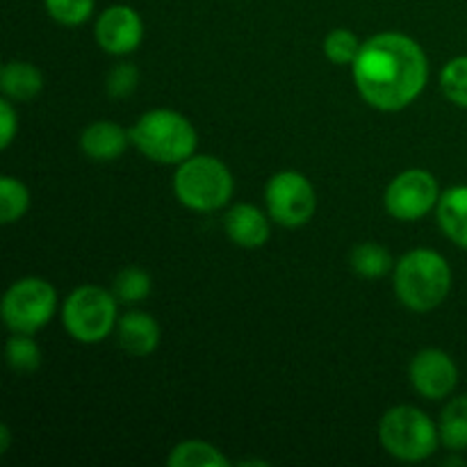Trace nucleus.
Returning <instances> with one entry per match:
<instances>
[{"label":"nucleus","mask_w":467,"mask_h":467,"mask_svg":"<svg viewBox=\"0 0 467 467\" xmlns=\"http://www.w3.org/2000/svg\"><path fill=\"white\" fill-rule=\"evenodd\" d=\"M429 62L422 46L400 32H383L360 46L354 62L358 94L383 112L404 109L424 91Z\"/></svg>","instance_id":"nucleus-1"},{"label":"nucleus","mask_w":467,"mask_h":467,"mask_svg":"<svg viewBox=\"0 0 467 467\" xmlns=\"http://www.w3.org/2000/svg\"><path fill=\"white\" fill-rule=\"evenodd\" d=\"M451 269L441 254L431 249H413L395 265V295L415 313L438 308L450 295Z\"/></svg>","instance_id":"nucleus-2"},{"label":"nucleus","mask_w":467,"mask_h":467,"mask_svg":"<svg viewBox=\"0 0 467 467\" xmlns=\"http://www.w3.org/2000/svg\"><path fill=\"white\" fill-rule=\"evenodd\" d=\"M132 144L160 164H181L196 150V130L190 119L173 109H150L130 128Z\"/></svg>","instance_id":"nucleus-3"},{"label":"nucleus","mask_w":467,"mask_h":467,"mask_svg":"<svg viewBox=\"0 0 467 467\" xmlns=\"http://www.w3.org/2000/svg\"><path fill=\"white\" fill-rule=\"evenodd\" d=\"M173 192L185 208L213 213L231 201L233 176L222 160L213 155H192L178 164Z\"/></svg>","instance_id":"nucleus-4"},{"label":"nucleus","mask_w":467,"mask_h":467,"mask_svg":"<svg viewBox=\"0 0 467 467\" xmlns=\"http://www.w3.org/2000/svg\"><path fill=\"white\" fill-rule=\"evenodd\" d=\"M379 441L395 459L418 463L436 454L441 431L433 420L415 406H395L381 418Z\"/></svg>","instance_id":"nucleus-5"},{"label":"nucleus","mask_w":467,"mask_h":467,"mask_svg":"<svg viewBox=\"0 0 467 467\" xmlns=\"http://www.w3.org/2000/svg\"><path fill=\"white\" fill-rule=\"evenodd\" d=\"M117 296L99 285H80L67 296L62 322L68 336L82 345L103 342L117 324Z\"/></svg>","instance_id":"nucleus-6"},{"label":"nucleus","mask_w":467,"mask_h":467,"mask_svg":"<svg viewBox=\"0 0 467 467\" xmlns=\"http://www.w3.org/2000/svg\"><path fill=\"white\" fill-rule=\"evenodd\" d=\"M57 292L44 278H21L3 296V319L9 331L36 333L53 319Z\"/></svg>","instance_id":"nucleus-7"},{"label":"nucleus","mask_w":467,"mask_h":467,"mask_svg":"<svg viewBox=\"0 0 467 467\" xmlns=\"http://www.w3.org/2000/svg\"><path fill=\"white\" fill-rule=\"evenodd\" d=\"M269 217L285 228L304 226L315 214V190L299 171H281L269 178L265 190Z\"/></svg>","instance_id":"nucleus-8"},{"label":"nucleus","mask_w":467,"mask_h":467,"mask_svg":"<svg viewBox=\"0 0 467 467\" xmlns=\"http://www.w3.org/2000/svg\"><path fill=\"white\" fill-rule=\"evenodd\" d=\"M441 187L433 173L424 169H409L400 173L386 190L388 213L401 222H415L438 208Z\"/></svg>","instance_id":"nucleus-9"},{"label":"nucleus","mask_w":467,"mask_h":467,"mask_svg":"<svg viewBox=\"0 0 467 467\" xmlns=\"http://www.w3.org/2000/svg\"><path fill=\"white\" fill-rule=\"evenodd\" d=\"M410 383L424 400H445L459 386V368L445 351L424 349L410 363Z\"/></svg>","instance_id":"nucleus-10"},{"label":"nucleus","mask_w":467,"mask_h":467,"mask_svg":"<svg viewBox=\"0 0 467 467\" xmlns=\"http://www.w3.org/2000/svg\"><path fill=\"white\" fill-rule=\"evenodd\" d=\"M144 39L141 16L128 5H112L96 21V41L109 55H128Z\"/></svg>","instance_id":"nucleus-11"},{"label":"nucleus","mask_w":467,"mask_h":467,"mask_svg":"<svg viewBox=\"0 0 467 467\" xmlns=\"http://www.w3.org/2000/svg\"><path fill=\"white\" fill-rule=\"evenodd\" d=\"M130 132L114 121H96L85 128L80 137L82 153L96 162H112L121 158L130 144Z\"/></svg>","instance_id":"nucleus-12"},{"label":"nucleus","mask_w":467,"mask_h":467,"mask_svg":"<svg viewBox=\"0 0 467 467\" xmlns=\"http://www.w3.org/2000/svg\"><path fill=\"white\" fill-rule=\"evenodd\" d=\"M226 235L244 249H258L269 240V219L251 203H237L223 217Z\"/></svg>","instance_id":"nucleus-13"},{"label":"nucleus","mask_w":467,"mask_h":467,"mask_svg":"<svg viewBox=\"0 0 467 467\" xmlns=\"http://www.w3.org/2000/svg\"><path fill=\"white\" fill-rule=\"evenodd\" d=\"M119 345L132 356H149L160 345V324L153 315L130 310L117 322Z\"/></svg>","instance_id":"nucleus-14"},{"label":"nucleus","mask_w":467,"mask_h":467,"mask_svg":"<svg viewBox=\"0 0 467 467\" xmlns=\"http://www.w3.org/2000/svg\"><path fill=\"white\" fill-rule=\"evenodd\" d=\"M438 223L456 246L467 251V185L442 192L438 201Z\"/></svg>","instance_id":"nucleus-15"},{"label":"nucleus","mask_w":467,"mask_h":467,"mask_svg":"<svg viewBox=\"0 0 467 467\" xmlns=\"http://www.w3.org/2000/svg\"><path fill=\"white\" fill-rule=\"evenodd\" d=\"M44 87V76L30 62H7L0 71V89L12 100H30Z\"/></svg>","instance_id":"nucleus-16"},{"label":"nucleus","mask_w":467,"mask_h":467,"mask_svg":"<svg viewBox=\"0 0 467 467\" xmlns=\"http://www.w3.org/2000/svg\"><path fill=\"white\" fill-rule=\"evenodd\" d=\"M438 431H441V442L450 451L459 454L467 450V395L454 397L442 409Z\"/></svg>","instance_id":"nucleus-17"},{"label":"nucleus","mask_w":467,"mask_h":467,"mask_svg":"<svg viewBox=\"0 0 467 467\" xmlns=\"http://www.w3.org/2000/svg\"><path fill=\"white\" fill-rule=\"evenodd\" d=\"M167 463L171 467H228L226 456L203 441H185L176 445L169 454Z\"/></svg>","instance_id":"nucleus-18"},{"label":"nucleus","mask_w":467,"mask_h":467,"mask_svg":"<svg viewBox=\"0 0 467 467\" xmlns=\"http://www.w3.org/2000/svg\"><path fill=\"white\" fill-rule=\"evenodd\" d=\"M351 267L363 278H381L392 269V255L377 242H363L351 249Z\"/></svg>","instance_id":"nucleus-19"},{"label":"nucleus","mask_w":467,"mask_h":467,"mask_svg":"<svg viewBox=\"0 0 467 467\" xmlns=\"http://www.w3.org/2000/svg\"><path fill=\"white\" fill-rule=\"evenodd\" d=\"M5 358L7 365L18 374L35 372L41 363V349L35 340L30 337V333H16L7 340L5 347Z\"/></svg>","instance_id":"nucleus-20"},{"label":"nucleus","mask_w":467,"mask_h":467,"mask_svg":"<svg viewBox=\"0 0 467 467\" xmlns=\"http://www.w3.org/2000/svg\"><path fill=\"white\" fill-rule=\"evenodd\" d=\"M30 208V194L21 181L12 176H3L0 181V222H18Z\"/></svg>","instance_id":"nucleus-21"},{"label":"nucleus","mask_w":467,"mask_h":467,"mask_svg":"<svg viewBox=\"0 0 467 467\" xmlns=\"http://www.w3.org/2000/svg\"><path fill=\"white\" fill-rule=\"evenodd\" d=\"M150 276L140 267H126L117 274L114 278L112 292L121 304H137V301H144L150 295Z\"/></svg>","instance_id":"nucleus-22"},{"label":"nucleus","mask_w":467,"mask_h":467,"mask_svg":"<svg viewBox=\"0 0 467 467\" xmlns=\"http://www.w3.org/2000/svg\"><path fill=\"white\" fill-rule=\"evenodd\" d=\"M442 94L459 108H467V55L454 57L441 73Z\"/></svg>","instance_id":"nucleus-23"},{"label":"nucleus","mask_w":467,"mask_h":467,"mask_svg":"<svg viewBox=\"0 0 467 467\" xmlns=\"http://www.w3.org/2000/svg\"><path fill=\"white\" fill-rule=\"evenodd\" d=\"M360 46L363 44H360L354 32L337 27V30L328 32L327 39H324V55L333 64H340V67L342 64H354L360 53Z\"/></svg>","instance_id":"nucleus-24"},{"label":"nucleus","mask_w":467,"mask_h":467,"mask_svg":"<svg viewBox=\"0 0 467 467\" xmlns=\"http://www.w3.org/2000/svg\"><path fill=\"white\" fill-rule=\"evenodd\" d=\"M46 12L62 26H80L94 12V0H44Z\"/></svg>","instance_id":"nucleus-25"},{"label":"nucleus","mask_w":467,"mask_h":467,"mask_svg":"<svg viewBox=\"0 0 467 467\" xmlns=\"http://www.w3.org/2000/svg\"><path fill=\"white\" fill-rule=\"evenodd\" d=\"M137 82H140V71H137L135 64L121 62L108 73L105 89H108L112 99H126V96H130L137 89Z\"/></svg>","instance_id":"nucleus-26"},{"label":"nucleus","mask_w":467,"mask_h":467,"mask_svg":"<svg viewBox=\"0 0 467 467\" xmlns=\"http://www.w3.org/2000/svg\"><path fill=\"white\" fill-rule=\"evenodd\" d=\"M16 126H18V117L16 112H14L9 99L0 100V149H9L14 135H16Z\"/></svg>","instance_id":"nucleus-27"},{"label":"nucleus","mask_w":467,"mask_h":467,"mask_svg":"<svg viewBox=\"0 0 467 467\" xmlns=\"http://www.w3.org/2000/svg\"><path fill=\"white\" fill-rule=\"evenodd\" d=\"M7 450H9V429L3 424V427H0V451L5 454Z\"/></svg>","instance_id":"nucleus-28"}]
</instances>
